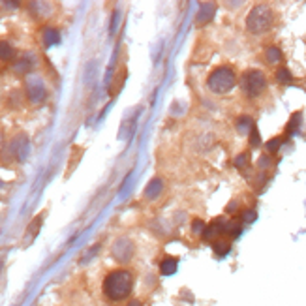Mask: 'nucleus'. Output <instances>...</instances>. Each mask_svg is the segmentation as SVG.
<instances>
[{"label":"nucleus","mask_w":306,"mask_h":306,"mask_svg":"<svg viewBox=\"0 0 306 306\" xmlns=\"http://www.w3.org/2000/svg\"><path fill=\"white\" fill-rule=\"evenodd\" d=\"M133 272L128 269H115L105 274L104 282H102V291H104L105 299L111 302H122V300L130 299L133 291Z\"/></svg>","instance_id":"f257e3e1"},{"label":"nucleus","mask_w":306,"mask_h":306,"mask_svg":"<svg viewBox=\"0 0 306 306\" xmlns=\"http://www.w3.org/2000/svg\"><path fill=\"white\" fill-rule=\"evenodd\" d=\"M235 85H237V74L229 66H220V68L213 69L210 75L207 77V87L214 94L229 92Z\"/></svg>","instance_id":"f03ea898"},{"label":"nucleus","mask_w":306,"mask_h":306,"mask_svg":"<svg viewBox=\"0 0 306 306\" xmlns=\"http://www.w3.org/2000/svg\"><path fill=\"white\" fill-rule=\"evenodd\" d=\"M274 15H272L271 6L267 4H257L255 8H252V12L246 17V29L252 34H263L267 30H271Z\"/></svg>","instance_id":"7ed1b4c3"},{"label":"nucleus","mask_w":306,"mask_h":306,"mask_svg":"<svg viewBox=\"0 0 306 306\" xmlns=\"http://www.w3.org/2000/svg\"><path fill=\"white\" fill-rule=\"evenodd\" d=\"M241 85L250 98H257L267 88V77L260 69H248V72H244Z\"/></svg>","instance_id":"20e7f679"},{"label":"nucleus","mask_w":306,"mask_h":306,"mask_svg":"<svg viewBox=\"0 0 306 306\" xmlns=\"http://www.w3.org/2000/svg\"><path fill=\"white\" fill-rule=\"evenodd\" d=\"M111 254L119 263H128L132 260L133 254H135V248H133V243L130 239H119L113 248H111Z\"/></svg>","instance_id":"39448f33"},{"label":"nucleus","mask_w":306,"mask_h":306,"mask_svg":"<svg viewBox=\"0 0 306 306\" xmlns=\"http://www.w3.org/2000/svg\"><path fill=\"white\" fill-rule=\"evenodd\" d=\"M27 96H29L32 104H41L47 98V90L43 81L41 79H29L27 81Z\"/></svg>","instance_id":"423d86ee"},{"label":"nucleus","mask_w":306,"mask_h":306,"mask_svg":"<svg viewBox=\"0 0 306 306\" xmlns=\"http://www.w3.org/2000/svg\"><path fill=\"white\" fill-rule=\"evenodd\" d=\"M158 267H160V274H162V276H171V274H175L177 269H179V260L168 255V257H163V260L158 263Z\"/></svg>","instance_id":"0eeeda50"},{"label":"nucleus","mask_w":306,"mask_h":306,"mask_svg":"<svg viewBox=\"0 0 306 306\" xmlns=\"http://www.w3.org/2000/svg\"><path fill=\"white\" fill-rule=\"evenodd\" d=\"M214 13H216V6H214V4H203L201 10H199V13H197L196 21L199 25L210 23V21H213V17H214Z\"/></svg>","instance_id":"6e6552de"},{"label":"nucleus","mask_w":306,"mask_h":306,"mask_svg":"<svg viewBox=\"0 0 306 306\" xmlns=\"http://www.w3.org/2000/svg\"><path fill=\"white\" fill-rule=\"evenodd\" d=\"M163 188V182L160 179H152L147 184V188H145V197L147 199H156L158 196H160V192H162Z\"/></svg>","instance_id":"1a4fd4ad"},{"label":"nucleus","mask_w":306,"mask_h":306,"mask_svg":"<svg viewBox=\"0 0 306 306\" xmlns=\"http://www.w3.org/2000/svg\"><path fill=\"white\" fill-rule=\"evenodd\" d=\"M41 36H43V45H45V47L57 45L58 41H60V32H58V30H55V29H51V27L43 29Z\"/></svg>","instance_id":"9d476101"},{"label":"nucleus","mask_w":306,"mask_h":306,"mask_svg":"<svg viewBox=\"0 0 306 306\" xmlns=\"http://www.w3.org/2000/svg\"><path fill=\"white\" fill-rule=\"evenodd\" d=\"M213 250H214V254L218 255V257H224V255L229 254V250H231V243H229V241L216 239V241H213Z\"/></svg>","instance_id":"9b49d317"},{"label":"nucleus","mask_w":306,"mask_h":306,"mask_svg":"<svg viewBox=\"0 0 306 306\" xmlns=\"http://www.w3.org/2000/svg\"><path fill=\"white\" fill-rule=\"evenodd\" d=\"M13 58H15V49L8 41L0 40V60L8 62V60H13Z\"/></svg>","instance_id":"f8f14e48"},{"label":"nucleus","mask_w":306,"mask_h":306,"mask_svg":"<svg viewBox=\"0 0 306 306\" xmlns=\"http://www.w3.org/2000/svg\"><path fill=\"white\" fill-rule=\"evenodd\" d=\"M243 231V224L241 222H235V220H227V227H225V233L229 235L231 239L239 237Z\"/></svg>","instance_id":"ddd939ff"},{"label":"nucleus","mask_w":306,"mask_h":306,"mask_svg":"<svg viewBox=\"0 0 306 306\" xmlns=\"http://www.w3.org/2000/svg\"><path fill=\"white\" fill-rule=\"evenodd\" d=\"M265 57H267V62L276 64V62H280V60H282V51H280L278 47H267Z\"/></svg>","instance_id":"4468645a"},{"label":"nucleus","mask_w":306,"mask_h":306,"mask_svg":"<svg viewBox=\"0 0 306 306\" xmlns=\"http://www.w3.org/2000/svg\"><path fill=\"white\" fill-rule=\"evenodd\" d=\"M252 128H254V122L250 116H241L237 121V130L239 133H246V132H252Z\"/></svg>","instance_id":"2eb2a0df"},{"label":"nucleus","mask_w":306,"mask_h":306,"mask_svg":"<svg viewBox=\"0 0 306 306\" xmlns=\"http://www.w3.org/2000/svg\"><path fill=\"white\" fill-rule=\"evenodd\" d=\"M276 81L282 83V85H288V83L293 81V75H291V72L288 68H280L276 72Z\"/></svg>","instance_id":"dca6fc26"},{"label":"nucleus","mask_w":306,"mask_h":306,"mask_svg":"<svg viewBox=\"0 0 306 306\" xmlns=\"http://www.w3.org/2000/svg\"><path fill=\"white\" fill-rule=\"evenodd\" d=\"M300 122H302V115H300V113H295V115L291 116V121H289V124H288V133H289V135H291V133H295L297 130H299Z\"/></svg>","instance_id":"f3484780"},{"label":"nucleus","mask_w":306,"mask_h":306,"mask_svg":"<svg viewBox=\"0 0 306 306\" xmlns=\"http://www.w3.org/2000/svg\"><path fill=\"white\" fill-rule=\"evenodd\" d=\"M29 69H32V58L30 57L21 58V60L15 64V72H19V74H25V72H29Z\"/></svg>","instance_id":"a211bd4d"},{"label":"nucleus","mask_w":306,"mask_h":306,"mask_svg":"<svg viewBox=\"0 0 306 306\" xmlns=\"http://www.w3.org/2000/svg\"><path fill=\"white\" fill-rule=\"evenodd\" d=\"M250 143L252 147H260L261 145V137H260V132H257V128H252V132H250Z\"/></svg>","instance_id":"6ab92c4d"},{"label":"nucleus","mask_w":306,"mask_h":306,"mask_svg":"<svg viewBox=\"0 0 306 306\" xmlns=\"http://www.w3.org/2000/svg\"><path fill=\"white\" fill-rule=\"evenodd\" d=\"M280 145H282V139L274 137V139H271V141L267 143V149H269V152H276V150L280 149Z\"/></svg>","instance_id":"aec40b11"},{"label":"nucleus","mask_w":306,"mask_h":306,"mask_svg":"<svg viewBox=\"0 0 306 306\" xmlns=\"http://www.w3.org/2000/svg\"><path fill=\"white\" fill-rule=\"evenodd\" d=\"M246 162H248V154H241V156L235 160V166L241 169V168H244V166H246Z\"/></svg>","instance_id":"412c9836"},{"label":"nucleus","mask_w":306,"mask_h":306,"mask_svg":"<svg viewBox=\"0 0 306 306\" xmlns=\"http://www.w3.org/2000/svg\"><path fill=\"white\" fill-rule=\"evenodd\" d=\"M255 216H257V214H255L254 210H244V213H243V222H254Z\"/></svg>","instance_id":"4be33fe9"},{"label":"nucleus","mask_w":306,"mask_h":306,"mask_svg":"<svg viewBox=\"0 0 306 306\" xmlns=\"http://www.w3.org/2000/svg\"><path fill=\"white\" fill-rule=\"evenodd\" d=\"M194 231H196V233L205 231V224H203L201 220H196V222H194Z\"/></svg>","instance_id":"5701e85b"},{"label":"nucleus","mask_w":306,"mask_h":306,"mask_svg":"<svg viewBox=\"0 0 306 306\" xmlns=\"http://www.w3.org/2000/svg\"><path fill=\"white\" fill-rule=\"evenodd\" d=\"M269 163H271V158L265 156V154H263V156H261V160H260V166H261V168H267Z\"/></svg>","instance_id":"b1692460"},{"label":"nucleus","mask_w":306,"mask_h":306,"mask_svg":"<svg viewBox=\"0 0 306 306\" xmlns=\"http://www.w3.org/2000/svg\"><path fill=\"white\" fill-rule=\"evenodd\" d=\"M126 306H143L141 304V300H137V299H133V300H130Z\"/></svg>","instance_id":"393cba45"}]
</instances>
